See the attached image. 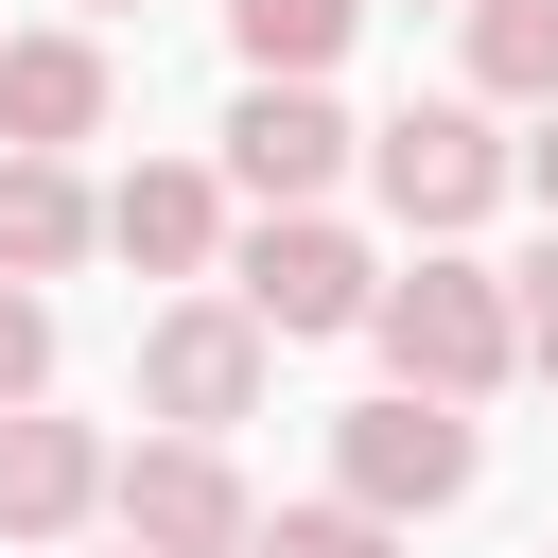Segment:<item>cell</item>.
Here are the masks:
<instances>
[{"instance_id":"1","label":"cell","mask_w":558,"mask_h":558,"mask_svg":"<svg viewBox=\"0 0 558 558\" xmlns=\"http://www.w3.org/2000/svg\"><path fill=\"white\" fill-rule=\"evenodd\" d=\"M384 366L401 384H436V401H488L506 366H523V279H488V262H453V244H418L401 279H384Z\"/></svg>"},{"instance_id":"2","label":"cell","mask_w":558,"mask_h":558,"mask_svg":"<svg viewBox=\"0 0 558 558\" xmlns=\"http://www.w3.org/2000/svg\"><path fill=\"white\" fill-rule=\"evenodd\" d=\"M471 401H436V384H384V401H349L331 418V488L349 506H384V523H436V506H471Z\"/></svg>"},{"instance_id":"3","label":"cell","mask_w":558,"mask_h":558,"mask_svg":"<svg viewBox=\"0 0 558 558\" xmlns=\"http://www.w3.org/2000/svg\"><path fill=\"white\" fill-rule=\"evenodd\" d=\"M227 296H244L279 349H314V331H366V314H384V262H366L331 209H262L244 262H227Z\"/></svg>"},{"instance_id":"4","label":"cell","mask_w":558,"mask_h":558,"mask_svg":"<svg viewBox=\"0 0 558 558\" xmlns=\"http://www.w3.org/2000/svg\"><path fill=\"white\" fill-rule=\"evenodd\" d=\"M262 366H279V331H262L244 296H174V314H140V401H157L174 436L262 418Z\"/></svg>"},{"instance_id":"5","label":"cell","mask_w":558,"mask_h":558,"mask_svg":"<svg viewBox=\"0 0 558 558\" xmlns=\"http://www.w3.org/2000/svg\"><path fill=\"white\" fill-rule=\"evenodd\" d=\"M105 523H122L140 558H244V541H262V506H244L227 436H140V453L105 471Z\"/></svg>"},{"instance_id":"6","label":"cell","mask_w":558,"mask_h":558,"mask_svg":"<svg viewBox=\"0 0 558 558\" xmlns=\"http://www.w3.org/2000/svg\"><path fill=\"white\" fill-rule=\"evenodd\" d=\"M349 157H366V122H349L314 70H244V105H227V192H262V209H314Z\"/></svg>"},{"instance_id":"7","label":"cell","mask_w":558,"mask_h":558,"mask_svg":"<svg viewBox=\"0 0 558 558\" xmlns=\"http://www.w3.org/2000/svg\"><path fill=\"white\" fill-rule=\"evenodd\" d=\"M366 174H384V209L418 244H453L506 192V140H488V105H401V122H366Z\"/></svg>"},{"instance_id":"8","label":"cell","mask_w":558,"mask_h":558,"mask_svg":"<svg viewBox=\"0 0 558 558\" xmlns=\"http://www.w3.org/2000/svg\"><path fill=\"white\" fill-rule=\"evenodd\" d=\"M105 471H122V453H105L87 418H52V401H17V418H0V558H35V541H70V523L105 506Z\"/></svg>"},{"instance_id":"9","label":"cell","mask_w":558,"mask_h":558,"mask_svg":"<svg viewBox=\"0 0 558 558\" xmlns=\"http://www.w3.org/2000/svg\"><path fill=\"white\" fill-rule=\"evenodd\" d=\"M105 244H122L140 279H209V262H227V174H192V157H140V174L105 192Z\"/></svg>"},{"instance_id":"10","label":"cell","mask_w":558,"mask_h":558,"mask_svg":"<svg viewBox=\"0 0 558 558\" xmlns=\"http://www.w3.org/2000/svg\"><path fill=\"white\" fill-rule=\"evenodd\" d=\"M0 140H35V157L105 140V35H0Z\"/></svg>"},{"instance_id":"11","label":"cell","mask_w":558,"mask_h":558,"mask_svg":"<svg viewBox=\"0 0 558 558\" xmlns=\"http://www.w3.org/2000/svg\"><path fill=\"white\" fill-rule=\"evenodd\" d=\"M105 244V192L70 174V157H35V140H0V279H70Z\"/></svg>"},{"instance_id":"12","label":"cell","mask_w":558,"mask_h":558,"mask_svg":"<svg viewBox=\"0 0 558 558\" xmlns=\"http://www.w3.org/2000/svg\"><path fill=\"white\" fill-rule=\"evenodd\" d=\"M471 105H558V0H471Z\"/></svg>"},{"instance_id":"13","label":"cell","mask_w":558,"mask_h":558,"mask_svg":"<svg viewBox=\"0 0 558 558\" xmlns=\"http://www.w3.org/2000/svg\"><path fill=\"white\" fill-rule=\"evenodd\" d=\"M349 17H366V0H227V52H244V70H331Z\"/></svg>"},{"instance_id":"14","label":"cell","mask_w":558,"mask_h":558,"mask_svg":"<svg viewBox=\"0 0 558 558\" xmlns=\"http://www.w3.org/2000/svg\"><path fill=\"white\" fill-rule=\"evenodd\" d=\"M244 558H401V523H384V506H349V488H331V506H279V523H262V541H244Z\"/></svg>"},{"instance_id":"15","label":"cell","mask_w":558,"mask_h":558,"mask_svg":"<svg viewBox=\"0 0 558 558\" xmlns=\"http://www.w3.org/2000/svg\"><path fill=\"white\" fill-rule=\"evenodd\" d=\"M17 401H52V296L35 279H0V418Z\"/></svg>"},{"instance_id":"16","label":"cell","mask_w":558,"mask_h":558,"mask_svg":"<svg viewBox=\"0 0 558 558\" xmlns=\"http://www.w3.org/2000/svg\"><path fill=\"white\" fill-rule=\"evenodd\" d=\"M523 366H558V244L523 262Z\"/></svg>"},{"instance_id":"17","label":"cell","mask_w":558,"mask_h":558,"mask_svg":"<svg viewBox=\"0 0 558 558\" xmlns=\"http://www.w3.org/2000/svg\"><path fill=\"white\" fill-rule=\"evenodd\" d=\"M541 209H558V105H541Z\"/></svg>"},{"instance_id":"18","label":"cell","mask_w":558,"mask_h":558,"mask_svg":"<svg viewBox=\"0 0 558 558\" xmlns=\"http://www.w3.org/2000/svg\"><path fill=\"white\" fill-rule=\"evenodd\" d=\"M87 17H122V0H87Z\"/></svg>"},{"instance_id":"19","label":"cell","mask_w":558,"mask_h":558,"mask_svg":"<svg viewBox=\"0 0 558 558\" xmlns=\"http://www.w3.org/2000/svg\"><path fill=\"white\" fill-rule=\"evenodd\" d=\"M122 558H140V541H122Z\"/></svg>"}]
</instances>
